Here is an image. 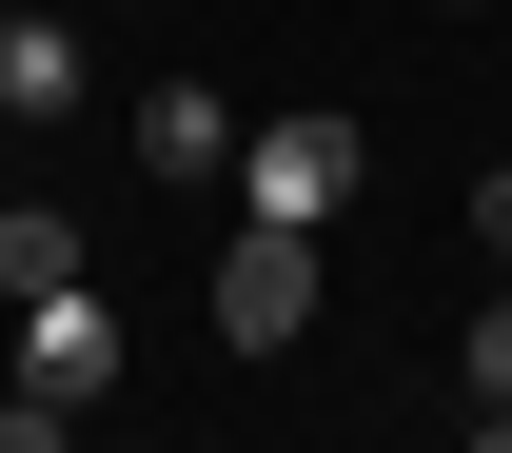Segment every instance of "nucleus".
<instances>
[{"mask_svg":"<svg viewBox=\"0 0 512 453\" xmlns=\"http://www.w3.org/2000/svg\"><path fill=\"white\" fill-rule=\"evenodd\" d=\"M0 453H79V414H40V394H0Z\"/></svg>","mask_w":512,"mask_h":453,"instance_id":"8","label":"nucleus"},{"mask_svg":"<svg viewBox=\"0 0 512 453\" xmlns=\"http://www.w3.org/2000/svg\"><path fill=\"white\" fill-rule=\"evenodd\" d=\"M0 197H20V158H0Z\"/></svg>","mask_w":512,"mask_h":453,"instance_id":"11","label":"nucleus"},{"mask_svg":"<svg viewBox=\"0 0 512 453\" xmlns=\"http://www.w3.org/2000/svg\"><path fill=\"white\" fill-rule=\"evenodd\" d=\"M79 99H99V60L60 20H0V119H79Z\"/></svg>","mask_w":512,"mask_h":453,"instance_id":"5","label":"nucleus"},{"mask_svg":"<svg viewBox=\"0 0 512 453\" xmlns=\"http://www.w3.org/2000/svg\"><path fill=\"white\" fill-rule=\"evenodd\" d=\"M138 178H237V99H217V79H158V99H138Z\"/></svg>","mask_w":512,"mask_h":453,"instance_id":"4","label":"nucleus"},{"mask_svg":"<svg viewBox=\"0 0 512 453\" xmlns=\"http://www.w3.org/2000/svg\"><path fill=\"white\" fill-rule=\"evenodd\" d=\"M60 276H79V217L60 197H0V296H60Z\"/></svg>","mask_w":512,"mask_h":453,"instance_id":"6","label":"nucleus"},{"mask_svg":"<svg viewBox=\"0 0 512 453\" xmlns=\"http://www.w3.org/2000/svg\"><path fill=\"white\" fill-rule=\"evenodd\" d=\"M217 335H237V355H296V335H316V237L237 217V257H217Z\"/></svg>","mask_w":512,"mask_h":453,"instance_id":"2","label":"nucleus"},{"mask_svg":"<svg viewBox=\"0 0 512 453\" xmlns=\"http://www.w3.org/2000/svg\"><path fill=\"white\" fill-rule=\"evenodd\" d=\"M355 158H375V138L335 119V99H296V119H256V138H237V197L276 217V237H335V197H355Z\"/></svg>","mask_w":512,"mask_h":453,"instance_id":"1","label":"nucleus"},{"mask_svg":"<svg viewBox=\"0 0 512 453\" xmlns=\"http://www.w3.org/2000/svg\"><path fill=\"white\" fill-rule=\"evenodd\" d=\"M99 375H119V316H99V276L20 296V394H40V414H99Z\"/></svg>","mask_w":512,"mask_h":453,"instance_id":"3","label":"nucleus"},{"mask_svg":"<svg viewBox=\"0 0 512 453\" xmlns=\"http://www.w3.org/2000/svg\"><path fill=\"white\" fill-rule=\"evenodd\" d=\"M473 237H493V257H512V178H473Z\"/></svg>","mask_w":512,"mask_h":453,"instance_id":"9","label":"nucleus"},{"mask_svg":"<svg viewBox=\"0 0 512 453\" xmlns=\"http://www.w3.org/2000/svg\"><path fill=\"white\" fill-rule=\"evenodd\" d=\"M453 375H473V414H512V296H493L473 335H453Z\"/></svg>","mask_w":512,"mask_h":453,"instance_id":"7","label":"nucleus"},{"mask_svg":"<svg viewBox=\"0 0 512 453\" xmlns=\"http://www.w3.org/2000/svg\"><path fill=\"white\" fill-rule=\"evenodd\" d=\"M473 453H512V414H473Z\"/></svg>","mask_w":512,"mask_h":453,"instance_id":"10","label":"nucleus"}]
</instances>
